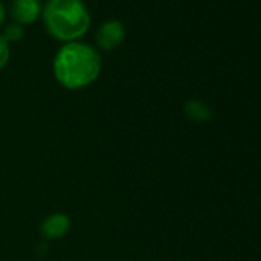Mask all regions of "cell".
Masks as SVG:
<instances>
[{"instance_id":"6da1fadb","label":"cell","mask_w":261,"mask_h":261,"mask_svg":"<svg viewBox=\"0 0 261 261\" xmlns=\"http://www.w3.org/2000/svg\"><path fill=\"white\" fill-rule=\"evenodd\" d=\"M56 80L66 89H82L94 83L101 72V57L97 48L85 42L63 43L53 62Z\"/></svg>"},{"instance_id":"7a4b0ae2","label":"cell","mask_w":261,"mask_h":261,"mask_svg":"<svg viewBox=\"0 0 261 261\" xmlns=\"http://www.w3.org/2000/svg\"><path fill=\"white\" fill-rule=\"evenodd\" d=\"M42 20L48 34L63 43L77 42L91 27V14L83 0H48Z\"/></svg>"},{"instance_id":"3957f363","label":"cell","mask_w":261,"mask_h":261,"mask_svg":"<svg viewBox=\"0 0 261 261\" xmlns=\"http://www.w3.org/2000/svg\"><path fill=\"white\" fill-rule=\"evenodd\" d=\"M126 39V28L117 19L105 20L95 31V45L103 51H112L118 48Z\"/></svg>"},{"instance_id":"277c9868","label":"cell","mask_w":261,"mask_h":261,"mask_svg":"<svg viewBox=\"0 0 261 261\" xmlns=\"http://www.w3.org/2000/svg\"><path fill=\"white\" fill-rule=\"evenodd\" d=\"M42 0H13L10 5V16L13 22L25 27L31 25L42 17Z\"/></svg>"},{"instance_id":"5b68a950","label":"cell","mask_w":261,"mask_h":261,"mask_svg":"<svg viewBox=\"0 0 261 261\" xmlns=\"http://www.w3.org/2000/svg\"><path fill=\"white\" fill-rule=\"evenodd\" d=\"M71 229V220L68 215L65 214H53L49 217H46L43 220V223L40 224V232L45 238L49 240H57L65 237Z\"/></svg>"},{"instance_id":"8992f818","label":"cell","mask_w":261,"mask_h":261,"mask_svg":"<svg viewBox=\"0 0 261 261\" xmlns=\"http://www.w3.org/2000/svg\"><path fill=\"white\" fill-rule=\"evenodd\" d=\"M186 114H188L192 120H195V121H198V123L206 121V120L211 118V109L207 108L206 103H203V101H200V100H191V101L186 105Z\"/></svg>"},{"instance_id":"52a82bcc","label":"cell","mask_w":261,"mask_h":261,"mask_svg":"<svg viewBox=\"0 0 261 261\" xmlns=\"http://www.w3.org/2000/svg\"><path fill=\"white\" fill-rule=\"evenodd\" d=\"M23 34H25L23 27L19 25V23H16V22H13V23H10V25L5 28L2 37H4L8 43H16V42H19V40L23 39Z\"/></svg>"},{"instance_id":"ba28073f","label":"cell","mask_w":261,"mask_h":261,"mask_svg":"<svg viewBox=\"0 0 261 261\" xmlns=\"http://www.w3.org/2000/svg\"><path fill=\"white\" fill-rule=\"evenodd\" d=\"M10 54H11L10 43L2 37V34H0V71L7 66V63L10 60Z\"/></svg>"},{"instance_id":"9c48e42d","label":"cell","mask_w":261,"mask_h":261,"mask_svg":"<svg viewBox=\"0 0 261 261\" xmlns=\"http://www.w3.org/2000/svg\"><path fill=\"white\" fill-rule=\"evenodd\" d=\"M5 16H7L5 5L2 4V0H0V27H2V25H4V22H5Z\"/></svg>"}]
</instances>
